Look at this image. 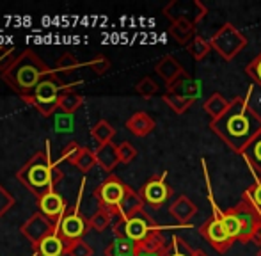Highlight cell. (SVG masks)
<instances>
[{
    "instance_id": "obj_13",
    "label": "cell",
    "mask_w": 261,
    "mask_h": 256,
    "mask_svg": "<svg viewBox=\"0 0 261 256\" xmlns=\"http://www.w3.org/2000/svg\"><path fill=\"white\" fill-rule=\"evenodd\" d=\"M55 232H57V224L50 221L48 217H45L41 212L32 214L20 228V233L32 244V247H36L41 240H45L46 237H50Z\"/></svg>"
},
{
    "instance_id": "obj_47",
    "label": "cell",
    "mask_w": 261,
    "mask_h": 256,
    "mask_svg": "<svg viewBox=\"0 0 261 256\" xmlns=\"http://www.w3.org/2000/svg\"><path fill=\"white\" fill-rule=\"evenodd\" d=\"M256 256H261V247H259V249H258V254H256Z\"/></svg>"
},
{
    "instance_id": "obj_10",
    "label": "cell",
    "mask_w": 261,
    "mask_h": 256,
    "mask_svg": "<svg viewBox=\"0 0 261 256\" xmlns=\"http://www.w3.org/2000/svg\"><path fill=\"white\" fill-rule=\"evenodd\" d=\"M208 14V7L199 0H171L164 7V16L172 21L187 20L197 25Z\"/></svg>"
},
{
    "instance_id": "obj_14",
    "label": "cell",
    "mask_w": 261,
    "mask_h": 256,
    "mask_svg": "<svg viewBox=\"0 0 261 256\" xmlns=\"http://www.w3.org/2000/svg\"><path fill=\"white\" fill-rule=\"evenodd\" d=\"M38 212H41L45 217H48L50 221L59 224L62 219V215L66 214V201L62 199L61 194H57L55 191L46 192L45 196L38 197Z\"/></svg>"
},
{
    "instance_id": "obj_20",
    "label": "cell",
    "mask_w": 261,
    "mask_h": 256,
    "mask_svg": "<svg viewBox=\"0 0 261 256\" xmlns=\"http://www.w3.org/2000/svg\"><path fill=\"white\" fill-rule=\"evenodd\" d=\"M196 31H197L196 25L190 23V21H187V20L172 21L171 27H169L171 38L174 39L176 43H179V45H189V43L197 36Z\"/></svg>"
},
{
    "instance_id": "obj_18",
    "label": "cell",
    "mask_w": 261,
    "mask_h": 256,
    "mask_svg": "<svg viewBox=\"0 0 261 256\" xmlns=\"http://www.w3.org/2000/svg\"><path fill=\"white\" fill-rule=\"evenodd\" d=\"M96 162L105 173H110L116 169V166L119 164V155H117V146L114 142H107L96 148Z\"/></svg>"
},
{
    "instance_id": "obj_38",
    "label": "cell",
    "mask_w": 261,
    "mask_h": 256,
    "mask_svg": "<svg viewBox=\"0 0 261 256\" xmlns=\"http://www.w3.org/2000/svg\"><path fill=\"white\" fill-rule=\"evenodd\" d=\"M245 73L254 80V84L261 89V52L245 66Z\"/></svg>"
},
{
    "instance_id": "obj_23",
    "label": "cell",
    "mask_w": 261,
    "mask_h": 256,
    "mask_svg": "<svg viewBox=\"0 0 261 256\" xmlns=\"http://www.w3.org/2000/svg\"><path fill=\"white\" fill-rule=\"evenodd\" d=\"M105 256H137V244L126 237H116L107 246Z\"/></svg>"
},
{
    "instance_id": "obj_46",
    "label": "cell",
    "mask_w": 261,
    "mask_h": 256,
    "mask_svg": "<svg viewBox=\"0 0 261 256\" xmlns=\"http://www.w3.org/2000/svg\"><path fill=\"white\" fill-rule=\"evenodd\" d=\"M256 244H259V247H261V228L258 232V237H256Z\"/></svg>"
},
{
    "instance_id": "obj_28",
    "label": "cell",
    "mask_w": 261,
    "mask_h": 256,
    "mask_svg": "<svg viewBox=\"0 0 261 256\" xmlns=\"http://www.w3.org/2000/svg\"><path fill=\"white\" fill-rule=\"evenodd\" d=\"M91 135L98 142V146H101L107 144V142H112L114 135H116V128L110 125L109 121H105V119H100L96 125L91 128Z\"/></svg>"
},
{
    "instance_id": "obj_30",
    "label": "cell",
    "mask_w": 261,
    "mask_h": 256,
    "mask_svg": "<svg viewBox=\"0 0 261 256\" xmlns=\"http://www.w3.org/2000/svg\"><path fill=\"white\" fill-rule=\"evenodd\" d=\"M82 104H84V98L80 96V94L73 93V91H66V93L61 94V100H59V109H61L64 114L71 116L76 109L82 107Z\"/></svg>"
},
{
    "instance_id": "obj_41",
    "label": "cell",
    "mask_w": 261,
    "mask_h": 256,
    "mask_svg": "<svg viewBox=\"0 0 261 256\" xmlns=\"http://www.w3.org/2000/svg\"><path fill=\"white\" fill-rule=\"evenodd\" d=\"M14 201L16 199L13 197V194H9L2 185H0V217H4V215L7 214V210L13 207Z\"/></svg>"
},
{
    "instance_id": "obj_3",
    "label": "cell",
    "mask_w": 261,
    "mask_h": 256,
    "mask_svg": "<svg viewBox=\"0 0 261 256\" xmlns=\"http://www.w3.org/2000/svg\"><path fill=\"white\" fill-rule=\"evenodd\" d=\"M16 178L20 180L25 189H29L36 197L45 196L46 192L55 191V185L61 182L62 171L59 166L50 159V144L46 142L45 149L38 151L34 157H31L27 164L16 173Z\"/></svg>"
},
{
    "instance_id": "obj_26",
    "label": "cell",
    "mask_w": 261,
    "mask_h": 256,
    "mask_svg": "<svg viewBox=\"0 0 261 256\" xmlns=\"http://www.w3.org/2000/svg\"><path fill=\"white\" fill-rule=\"evenodd\" d=\"M162 100L165 101L171 111H174V114H185L194 104H196V98L183 96V94H174V93H165L162 96Z\"/></svg>"
},
{
    "instance_id": "obj_1",
    "label": "cell",
    "mask_w": 261,
    "mask_h": 256,
    "mask_svg": "<svg viewBox=\"0 0 261 256\" xmlns=\"http://www.w3.org/2000/svg\"><path fill=\"white\" fill-rule=\"evenodd\" d=\"M210 128L234 153L242 155L244 149L261 134V114L251 107L247 98L234 96L227 111L220 118L210 121Z\"/></svg>"
},
{
    "instance_id": "obj_16",
    "label": "cell",
    "mask_w": 261,
    "mask_h": 256,
    "mask_svg": "<svg viewBox=\"0 0 261 256\" xmlns=\"http://www.w3.org/2000/svg\"><path fill=\"white\" fill-rule=\"evenodd\" d=\"M169 214L172 215V217L176 219V221L179 222V224H189L190 221H192L194 217H196L197 214V207L196 203H194L192 199H190L189 196H185V194H181V196H178L174 199V203L169 207Z\"/></svg>"
},
{
    "instance_id": "obj_42",
    "label": "cell",
    "mask_w": 261,
    "mask_h": 256,
    "mask_svg": "<svg viewBox=\"0 0 261 256\" xmlns=\"http://www.w3.org/2000/svg\"><path fill=\"white\" fill-rule=\"evenodd\" d=\"M245 191H247V194L251 196V199L254 201V204L261 212V178H256V184L251 185L249 189H245Z\"/></svg>"
},
{
    "instance_id": "obj_7",
    "label": "cell",
    "mask_w": 261,
    "mask_h": 256,
    "mask_svg": "<svg viewBox=\"0 0 261 256\" xmlns=\"http://www.w3.org/2000/svg\"><path fill=\"white\" fill-rule=\"evenodd\" d=\"M86 182H82V187H80L79 197H76V203L73 204L69 210H66V214L62 215L61 222L57 224V233L62 240H64L66 246H71V242L75 240L84 239V235H87V232L91 229L89 219H86L80 214V203H82V192Z\"/></svg>"
},
{
    "instance_id": "obj_27",
    "label": "cell",
    "mask_w": 261,
    "mask_h": 256,
    "mask_svg": "<svg viewBox=\"0 0 261 256\" xmlns=\"http://www.w3.org/2000/svg\"><path fill=\"white\" fill-rule=\"evenodd\" d=\"M169 244L165 242V237L164 233L160 232V228L153 229L148 237H146L142 242L137 244V249L139 251H148V253H156V251H164L167 249Z\"/></svg>"
},
{
    "instance_id": "obj_44",
    "label": "cell",
    "mask_w": 261,
    "mask_h": 256,
    "mask_svg": "<svg viewBox=\"0 0 261 256\" xmlns=\"http://www.w3.org/2000/svg\"><path fill=\"white\" fill-rule=\"evenodd\" d=\"M11 54H13V46H11V48H2V50H0V68H2V69H4L2 63H4V61H7V57H11Z\"/></svg>"
},
{
    "instance_id": "obj_2",
    "label": "cell",
    "mask_w": 261,
    "mask_h": 256,
    "mask_svg": "<svg viewBox=\"0 0 261 256\" xmlns=\"http://www.w3.org/2000/svg\"><path fill=\"white\" fill-rule=\"evenodd\" d=\"M50 73H54V69L34 50L27 48L2 69V79L14 93H18L21 98H27L34 93L41 79Z\"/></svg>"
},
{
    "instance_id": "obj_45",
    "label": "cell",
    "mask_w": 261,
    "mask_h": 256,
    "mask_svg": "<svg viewBox=\"0 0 261 256\" xmlns=\"http://www.w3.org/2000/svg\"><path fill=\"white\" fill-rule=\"evenodd\" d=\"M190 256H208V254L204 253L203 249H194V251H192V254H190Z\"/></svg>"
},
{
    "instance_id": "obj_25",
    "label": "cell",
    "mask_w": 261,
    "mask_h": 256,
    "mask_svg": "<svg viewBox=\"0 0 261 256\" xmlns=\"http://www.w3.org/2000/svg\"><path fill=\"white\" fill-rule=\"evenodd\" d=\"M231 105V100H227L226 96H222L220 93H213L203 104V109L206 114H210L212 119H217L227 111V107Z\"/></svg>"
},
{
    "instance_id": "obj_43",
    "label": "cell",
    "mask_w": 261,
    "mask_h": 256,
    "mask_svg": "<svg viewBox=\"0 0 261 256\" xmlns=\"http://www.w3.org/2000/svg\"><path fill=\"white\" fill-rule=\"evenodd\" d=\"M169 254H171V244H169L167 249L156 251V253H148V251H139L137 249V256H169Z\"/></svg>"
},
{
    "instance_id": "obj_40",
    "label": "cell",
    "mask_w": 261,
    "mask_h": 256,
    "mask_svg": "<svg viewBox=\"0 0 261 256\" xmlns=\"http://www.w3.org/2000/svg\"><path fill=\"white\" fill-rule=\"evenodd\" d=\"M84 66H87V68H91L94 73H98V75H103L105 71H109L110 68V61L107 59L105 56H96L93 57L91 61H87V63H84Z\"/></svg>"
},
{
    "instance_id": "obj_31",
    "label": "cell",
    "mask_w": 261,
    "mask_h": 256,
    "mask_svg": "<svg viewBox=\"0 0 261 256\" xmlns=\"http://www.w3.org/2000/svg\"><path fill=\"white\" fill-rule=\"evenodd\" d=\"M112 221L114 219L109 212L103 210V208H98V210L91 215L89 226H91V229H96V232H105V229L112 224Z\"/></svg>"
},
{
    "instance_id": "obj_35",
    "label": "cell",
    "mask_w": 261,
    "mask_h": 256,
    "mask_svg": "<svg viewBox=\"0 0 261 256\" xmlns=\"http://www.w3.org/2000/svg\"><path fill=\"white\" fill-rule=\"evenodd\" d=\"M192 247L189 246V242H187L185 239H181V237L174 235L171 240V254L169 256H190L192 254Z\"/></svg>"
},
{
    "instance_id": "obj_32",
    "label": "cell",
    "mask_w": 261,
    "mask_h": 256,
    "mask_svg": "<svg viewBox=\"0 0 261 256\" xmlns=\"http://www.w3.org/2000/svg\"><path fill=\"white\" fill-rule=\"evenodd\" d=\"M96 164H98L96 162V153L91 151L89 148H82V153L79 155V159L75 160L73 166H75L79 171H82V173H89Z\"/></svg>"
},
{
    "instance_id": "obj_8",
    "label": "cell",
    "mask_w": 261,
    "mask_h": 256,
    "mask_svg": "<svg viewBox=\"0 0 261 256\" xmlns=\"http://www.w3.org/2000/svg\"><path fill=\"white\" fill-rule=\"evenodd\" d=\"M128 189H130V185H126L121 178H117L116 174H110L107 180H103L96 187L94 197L98 199L100 208L109 212V214L112 215V219L116 217L117 221H119L121 219L119 204H121V201L124 199V196H126Z\"/></svg>"
},
{
    "instance_id": "obj_6",
    "label": "cell",
    "mask_w": 261,
    "mask_h": 256,
    "mask_svg": "<svg viewBox=\"0 0 261 256\" xmlns=\"http://www.w3.org/2000/svg\"><path fill=\"white\" fill-rule=\"evenodd\" d=\"M208 41L212 45V50H215L219 57H222L226 63L233 61L249 45L247 38L229 21L217 29Z\"/></svg>"
},
{
    "instance_id": "obj_19",
    "label": "cell",
    "mask_w": 261,
    "mask_h": 256,
    "mask_svg": "<svg viewBox=\"0 0 261 256\" xmlns=\"http://www.w3.org/2000/svg\"><path fill=\"white\" fill-rule=\"evenodd\" d=\"M34 251H36V254H39V256H62L68 251V246H66L64 240L59 237V233L55 232L50 237H46L45 240H41V242L34 247Z\"/></svg>"
},
{
    "instance_id": "obj_33",
    "label": "cell",
    "mask_w": 261,
    "mask_h": 256,
    "mask_svg": "<svg viewBox=\"0 0 261 256\" xmlns=\"http://www.w3.org/2000/svg\"><path fill=\"white\" fill-rule=\"evenodd\" d=\"M80 66H84V63H80L73 54H64L62 57H59L57 66H55V71L59 73H73L75 69H79Z\"/></svg>"
},
{
    "instance_id": "obj_15",
    "label": "cell",
    "mask_w": 261,
    "mask_h": 256,
    "mask_svg": "<svg viewBox=\"0 0 261 256\" xmlns=\"http://www.w3.org/2000/svg\"><path fill=\"white\" fill-rule=\"evenodd\" d=\"M155 71H156V75L160 76L165 84H167V86H172L176 80H179L181 76L187 75L185 68H183L181 63H179L174 56L162 57L155 66Z\"/></svg>"
},
{
    "instance_id": "obj_9",
    "label": "cell",
    "mask_w": 261,
    "mask_h": 256,
    "mask_svg": "<svg viewBox=\"0 0 261 256\" xmlns=\"http://www.w3.org/2000/svg\"><path fill=\"white\" fill-rule=\"evenodd\" d=\"M156 228L158 224L151 219V215L146 214V210H141L132 217L119 219L114 222V235L126 237V239L134 240L135 244H139Z\"/></svg>"
},
{
    "instance_id": "obj_34",
    "label": "cell",
    "mask_w": 261,
    "mask_h": 256,
    "mask_svg": "<svg viewBox=\"0 0 261 256\" xmlns=\"http://www.w3.org/2000/svg\"><path fill=\"white\" fill-rule=\"evenodd\" d=\"M135 91H137L141 96L151 98L158 93V84L151 79V76H144V79H141L137 84H135Z\"/></svg>"
},
{
    "instance_id": "obj_11",
    "label": "cell",
    "mask_w": 261,
    "mask_h": 256,
    "mask_svg": "<svg viewBox=\"0 0 261 256\" xmlns=\"http://www.w3.org/2000/svg\"><path fill=\"white\" fill-rule=\"evenodd\" d=\"M165 178H167V171H164L162 174H153V176L142 185L141 191H139L144 204L151 207L153 210H158V208L167 199H171V196H172V187L165 182Z\"/></svg>"
},
{
    "instance_id": "obj_22",
    "label": "cell",
    "mask_w": 261,
    "mask_h": 256,
    "mask_svg": "<svg viewBox=\"0 0 261 256\" xmlns=\"http://www.w3.org/2000/svg\"><path fill=\"white\" fill-rule=\"evenodd\" d=\"M201 82L199 80L190 79L189 75L181 76L179 80H176L172 86H167V93H174V94H183V96H190L196 98L199 96V89H201Z\"/></svg>"
},
{
    "instance_id": "obj_17",
    "label": "cell",
    "mask_w": 261,
    "mask_h": 256,
    "mask_svg": "<svg viewBox=\"0 0 261 256\" xmlns=\"http://www.w3.org/2000/svg\"><path fill=\"white\" fill-rule=\"evenodd\" d=\"M124 126H126V130L132 132L135 137H146V135H149L153 130H155L156 123H155V119H153L149 114L139 111V112L132 114L130 118L126 119Z\"/></svg>"
},
{
    "instance_id": "obj_12",
    "label": "cell",
    "mask_w": 261,
    "mask_h": 256,
    "mask_svg": "<svg viewBox=\"0 0 261 256\" xmlns=\"http://www.w3.org/2000/svg\"><path fill=\"white\" fill-rule=\"evenodd\" d=\"M199 235L213 247V251H217L219 254H226L231 249V246L234 244V240L229 237V233L226 232L222 221L215 215H212L210 219L204 221V224L199 228Z\"/></svg>"
},
{
    "instance_id": "obj_39",
    "label": "cell",
    "mask_w": 261,
    "mask_h": 256,
    "mask_svg": "<svg viewBox=\"0 0 261 256\" xmlns=\"http://www.w3.org/2000/svg\"><path fill=\"white\" fill-rule=\"evenodd\" d=\"M66 254H69V256H93V247H91L87 242H84V239H80V240L71 242V246L68 247Z\"/></svg>"
},
{
    "instance_id": "obj_21",
    "label": "cell",
    "mask_w": 261,
    "mask_h": 256,
    "mask_svg": "<svg viewBox=\"0 0 261 256\" xmlns=\"http://www.w3.org/2000/svg\"><path fill=\"white\" fill-rule=\"evenodd\" d=\"M144 210V201H142L141 194L135 192L134 189H128L126 191V196H124V199L121 201L119 204V215L121 219H128L132 217V215H135L137 212Z\"/></svg>"
},
{
    "instance_id": "obj_5",
    "label": "cell",
    "mask_w": 261,
    "mask_h": 256,
    "mask_svg": "<svg viewBox=\"0 0 261 256\" xmlns=\"http://www.w3.org/2000/svg\"><path fill=\"white\" fill-rule=\"evenodd\" d=\"M79 82L66 84L59 79L57 71L46 75L45 79H41V82L38 84V87L34 89V93L27 98H21L27 105H32L43 118H48L52 116L55 111L59 109V100H61V94L69 91L73 86H76Z\"/></svg>"
},
{
    "instance_id": "obj_29",
    "label": "cell",
    "mask_w": 261,
    "mask_h": 256,
    "mask_svg": "<svg viewBox=\"0 0 261 256\" xmlns=\"http://www.w3.org/2000/svg\"><path fill=\"white\" fill-rule=\"evenodd\" d=\"M187 50H189V54L192 56L194 61H203L210 54V50H212V45H210L208 39H204L203 36L197 34L196 38L187 45Z\"/></svg>"
},
{
    "instance_id": "obj_24",
    "label": "cell",
    "mask_w": 261,
    "mask_h": 256,
    "mask_svg": "<svg viewBox=\"0 0 261 256\" xmlns=\"http://www.w3.org/2000/svg\"><path fill=\"white\" fill-rule=\"evenodd\" d=\"M245 162L251 166L252 173L256 178H261V134L242 153Z\"/></svg>"
},
{
    "instance_id": "obj_36",
    "label": "cell",
    "mask_w": 261,
    "mask_h": 256,
    "mask_svg": "<svg viewBox=\"0 0 261 256\" xmlns=\"http://www.w3.org/2000/svg\"><path fill=\"white\" fill-rule=\"evenodd\" d=\"M82 153V146L79 144V142H75V141H71V142H68V144L62 148V151H61V162H71V164H75V160L79 159V155Z\"/></svg>"
},
{
    "instance_id": "obj_37",
    "label": "cell",
    "mask_w": 261,
    "mask_h": 256,
    "mask_svg": "<svg viewBox=\"0 0 261 256\" xmlns=\"http://www.w3.org/2000/svg\"><path fill=\"white\" fill-rule=\"evenodd\" d=\"M117 155H119L121 164H130L137 157V149H135V146L132 142L123 141L117 144Z\"/></svg>"
},
{
    "instance_id": "obj_4",
    "label": "cell",
    "mask_w": 261,
    "mask_h": 256,
    "mask_svg": "<svg viewBox=\"0 0 261 256\" xmlns=\"http://www.w3.org/2000/svg\"><path fill=\"white\" fill-rule=\"evenodd\" d=\"M219 219L222 221L224 228L234 242L249 244L252 240L256 242V237L261 228V212L251 199L247 191L242 194L240 203L234 204L229 210H224L219 215Z\"/></svg>"
}]
</instances>
